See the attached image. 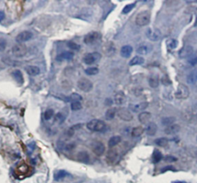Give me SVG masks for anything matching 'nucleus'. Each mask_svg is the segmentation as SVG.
<instances>
[{
	"instance_id": "f257e3e1",
	"label": "nucleus",
	"mask_w": 197,
	"mask_h": 183,
	"mask_svg": "<svg viewBox=\"0 0 197 183\" xmlns=\"http://www.w3.org/2000/svg\"><path fill=\"white\" fill-rule=\"evenodd\" d=\"M150 19H151V12L148 10H145V11L140 12L136 16L135 23L139 26H147L150 22Z\"/></svg>"
},
{
	"instance_id": "f03ea898",
	"label": "nucleus",
	"mask_w": 197,
	"mask_h": 183,
	"mask_svg": "<svg viewBox=\"0 0 197 183\" xmlns=\"http://www.w3.org/2000/svg\"><path fill=\"white\" fill-rule=\"evenodd\" d=\"M86 127L92 132H103L106 128V123L100 119H92L86 125Z\"/></svg>"
},
{
	"instance_id": "7ed1b4c3",
	"label": "nucleus",
	"mask_w": 197,
	"mask_h": 183,
	"mask_svg": "<svg viewBox=\"0 0 197 183\" xmlns=\"http://www.w3.org/2000/svg\"><path fill=\"white\" fill-rule=\"evenodd\" d=\"M12 52L13 56H16V58H22L27 53V47L24 44L18 43L12 47Z\"/></svg>"
},
{
	"instance_id": "20e7f679",
	"label": "nucleus",
	"mask_w": 197,
	"mask_h": 183,
	"mask_svg": "<svg viewBox=\"0 0 197 183\" xmlns=\"http://www.w3.org/2000/svg\"><path fill=\"white\" fill-rule=\"evenodd\" d=\"M77 86L81 91L84 92H89L93 88V84L90 79L86 78H82L77 82Z\"/></svg>"
},
{
	"instance_id": "39448f33",
	"label": "nucleus",
	"mask_w": 197,
	"mask_h": 183,
	"mask_svg": "<svg viewBox=\"0 0 197 183\" xmlns=\"http://www.w3.org/2000/svg\"><path fill=\"white\" fill-rule=\"evenodd\" d=\"M189 96V90L187 86L184 84H179L177 90L176 92L175 96L179 99H186Z\"/></svg>"
},
{
	"instance_id": "423d86ee",
	"label": "nucleus",
	"mask_w": 197,
	"mask_h": 183,
	"mask_svg": "<svg viewBox=\"0 0 197 183\" xmlns=\"http://www.w3.org/2000/svg\"><path fill=\"white\" fill-rule=\"evenodd\" d=\"M100 38H101V35L99 32H91L84 36L83 41L85 44L90 46V45H93L96 42H98L100 39Z\"/></svg>"
},
{
	"instance_id": "0eeeda50",
	"label": "nucleus",
	"mask_w": 197,
	"mask_h": 183,
	"mask_svg": "<svg viewBox=\"0 0 197 183\" xmlns=\"http://www.w3.org/2000/svg\"><path fill=\"white\" fill-rule=\"evenodd\" d=\"M101 59V55L99 52H91L87 53L84 56L83 62L86 65H92L95 62H97Z\"/></svg>"
},
{
	"instance_id": "6e6552de",
	"label": "nucleus",
	"mask_w": 197,
	"mask_h": 183,
	"mask_svg": "<svg viewBox=\"0 0 197 183\" xmlns=\"http://www.w3.org/2000/svg\"><path fill=\"white\" fill-rule=\"evenodd\" d=\"M145 35H146V37H147L149 40L154 41V42H156V41L160 39L162 36L161 32H160L158 29H153V28L147 29L146 31H145Z\"/></svg>"
},
{
	"instance_id": "1a4fd4ad",
	"label": "nucleus",
	"mask_w": 197,
	"mask_h": 183,
	"mask_svg": "<svg viewBox=\"0 0 197 183\" xmlns=\"http://www.w3.org/2000/svg\"><path fill=\"white\" fill-rule=\"evenodd\" d=\"M117 115L119 118L125 122H130L133 119V116L130 112V110H128L125 108H120L117 109Z\"/></svg>"
},
{
	"instance_id": "9d476101",
	"label": "nucleus",
	"mask_w": 197,
	"mask_h": 183,
	"mask_svg": "<svg viewBox=\"0 0 197 183\" xmlns=\"http://www.w3.org/2000/svg\"><path fill=\"white\" fill-rule=\"evenodd\" d=\"M153 46L149 42H143L138 46L136 52L140 55H147L152 52Z\"/></svg>"
},
{
	"instance_id": "9b49d317",
	"label": "nucleus",
	"mask_w": 197,
	"mask_h": 183,
	"mask_svg": "<svg viewBox=\"0 0 197 183\" xmlns=\"http://www.w3.org/2000/svg\"><path fill=\"white\" fill-rule=\"evenodd\" d=\"M32 33L29 31H22L16 36V41L18 43H22V42H27L32 38Z\"/></svg>"
},
{
	"instance_id": "f8f14e48",
	"label": "nucleus",
	"mask_w": 197,
	"mask_h": 183,
	"mask_svg": "<svg viewBox=\"0 0 197 183\" xmlns=\"http://www.w3.org/2000/svg\"><path fill=\"white\" fill-rule=\"evenodd\" d=\"M92 152L96 155L101 156L105 152L106 147H105L104 144L102 142H95L92 145Z\"/></svg>"
},
{
	"instance_id": "ddd939ff",
	"label": "nucleus",
	"mask_w": 197,
	"mask_h": 183,
	"mask_svg": "<svg viewBox=\"0 0 197 183\" xmlns=\"http://www.w3.org/2000/svg\"><path fill=\"white\" fill-rule=\"evenodd\" d=\"M102 52L106 56H112L115 52V47L113 42H107L104 44L102 47Z\"/></svg>"
},
{
	"instance_id": "4468645a",
	"label": "nucleus",
	"mask_w": 197,
	"mask_h": 183,
	"mask_svg": "<svg viewBox=\"0 0 197 183\" xmlns=\"http://www.w3.org/2000/svg\"><path fill=\"white\" fill-rule=\"evenodd\" d=\"M148 102H140L139 104H130L129 108L131 111L133 112H139L145 109L148 107Z\"/></svg>"
},
{
	"instance_id": "2eb2a0df",
	"label": "nucleus",
	"mask_w": 197,
	"mask_h": 183,
	"mask_svg": "<svg viewBox=\"0 0 197 183\" xmlns=\"http://www.w3.org/2000/svg\"><path fill=\"white\" fill-rule=\"evenodd\" d=\"M194 52L193 51V46H186L185 47H183L179 52V56L181 59L189 58V56H191L192 54Z\"/></svg>"
},
{
	"instance_id": "dca6fc26",
	"label": "nucleus",
	"mask_w": 197,
	"mask_h": 183,
	"mask_svg": "<svg viewBox=\"0 0 197 183\" xmlns=\"http://www.w3.org/2000/svg\"><path fill=\"white\" fill-rule=\"evenodd\" d=\"M76 159L78 161L82 163H89L90 161V156L87 152L86 151H80L76 155Z\"/></svg>"
},
{
	"instance_id": "f3484780",
	"label": "nucleus",
	"mask_w": 197,
	"mask_h": 183,
	"mask_svg": "<svg viewBox=\"0 0 197 183\" xmlns=\"http://www.w3.org/2000/svg\"><path fill=\"white\" fill-rule=\"evenodd\" d=\"M74 57V53L72 52H69V51H65V52H62L58 55L57 57H56V59L57 61H64V60H71Z\"/></svg>"
},
{
	"instance_id": "a211bd4d",
	"label": "nucleus",
	"mask_w": 197,
	"mask_h": 183,
	"mask_svg": "<svg viewBox=\"0 0 197 183\" xmlns=\"http://www.w3.org/2000/svg\"><path fill=\"white\" fill-rule=\"evenodd\" d=\"M11 76L12 78L16 80V82H18L20 85H22L24 82V79H23V75H22V72L19 69H15L13 70L11 73Z\"/></svg>"
},
{
	"instance_id": "6ab92c4d",
	"label": "nucleus",
	"mask_w": 197,
	"mask_h": 183,
	"mask_svg": "<svg viewBox=\"0 0 197 183\" xmlns=\"http://www.w3.org/2000/svg\"><path fill=\"white\" fill-rule=\"evenodd\" d=\"M157 125L155 123V122H150L149 123L147 124L146 125V128H145V132H146V134L149 136H153V135H155L156 132H157Z\"/></svg>"
},
{
	"instance_id": "aec40b11",
	"label": "nucleus",
	"mask_w": 197,
	"mask_h": 183,
	"mask_svg": "<svg viewBox=\"0 0 197 183\" xmlns=\"http://www.w3.org/2000/svg\"><path fill=\"white\" fill-rule=\"evenodd\" d=\"M133 51V49L131 46L126 45V46H122L120 50V55H121L123 58H129L131 56L132 52Z\"/></svg>"
},
{
	"instance_id": "412c9836",
	"label": "nucleus",
	"mask_w": 197,
	"mask_h": 183,
	"mask_svg": "<svg viewBox=\"0 0 197 183\" xmlns=\"http://www.w3.org/2000/svg\"><path fill=\"white\" fill-rule=\"evenodd\" d=\"M179 130H180V126L179 125L173 124V125H169V126H167V127L165 128L164 132L167 135H174V134L178 133Z\"/></svg>"
},
{
	"instance_id": "4be33fe9",
	"label": "nucleus",
	"mask_w": 197,
	"mask_h": 183,
	"mask_svg": "<svg viewBox=\"0 0 197 183\" xmlns=\"http://www.w3.org/2000/svg\"><path fill=\"white\" fill-rule=\"evenodd\" d=\"M114 100H115V104L120 106V105H122L126 102V97H125V95L122 92H119L115 95Z\"/></svg>"
},
{
	"instance_id": "5701e85b",
	"label": "nucleus",
	"mask_w": 197,
	"mask_h": 183,
	"mask_svg": "<svg viewBox=\"0 0 197 183\" xmlns=\"http://www.w3.org/2000/svg\"><path fill=\"white\" fill-rule=\"evenodd\" d=\"M151 113L147 112H143L139 115V120L141 123L143 124H148L150 122L151 119Z\"/></svg>"
},
{
	"instance_id": "b1692460",
	"label": "nucleus",
	"mask_w": 197,
	"mask_h": 183,
	"mask_svg": "<svg viewBox=\"0 0 197 183\" xmlns=\"http://www.w3.org/2000/svg\"><path fill=\"white\" fill-rule=\"evenodd\" d=\"M186 82L188 84H195L197 82V68L194 69L188 75Z\"/></svg>"
},
{
	"instance_id": "393cba45",
	"label": "nucleus",
	"mask_w": 197,
	"mask_h": 183,
	"mask_svg": "<svg viewBox=\"0 0 197 183\" xmlns=\"http://www.w3.org/2000/svg\"><path fill=\"white\" fill-rule=\"evenodd\" d=\"M26 71L29 76H36L40 73V69L36 66H28L26 67Z\"/></svg>"
},
{
	"instance_id": "a878e982",
	"label": "nucleus",
	"mask_w": 197,
	"mask_h": 183,
	"mask_svg": "<svg viewBox=\"0 0 197 183\" xmlns=\"http://www.w3.org/2000/svg\"><path fill=\"white\" fill-rule=\"evenodd\" d=\"M149 86L152 88H156L159 86V78L158 75L156 74H153L149 77Z\"/></svg>"
},
{
	"instance_id": "bb28decb",
	"label": "nucleus",
	"mask_w": 197,
	"mask_h": 183,
	"mask_svg": "<svg viewBox=\"0 0 197 183\" xmlns=\"http://www.w3.org/2000/svg\"><path fill=\"white\" fill-rule=\"evenodd\" d=\"M69 175V174L65 170H59V171L56 172L54 174V179L56 181H60L63 179L64 178H66V176Z\"/></svg>"
},
{
	"instance_id": "cd10ccee",
	"label": "nucleus",
	"mask_w": 197,
	"mask_h": 183,
	"mask_svg": "<svg viewBox=\"0 0 197 183\" xmlns=\"http://www.w3.org/2000/svg\"><path fill=\"white\" fill-rule=\"evenodd\" d=\"M122 138L120 137V135H115V136H112L110 139L109 142H108V145H109V147L112 148L114 146H115L116 145L120 143V142H121Z\"/></svg>"
},
{
	"instance_id": "c85d7f7f",
	"label": "nucleus",
	"mask_w": 197,
	"mask_h": 183,
	"mask_svg": "<svg viewBox=\"0 0 197 183\" xmlns=\"http://www.w3.org/2000/svg\"><path fill=\"white\" fill-rule=\"evenodd\" d=\"M117 113V109L115 108H110L106 112L105 117L106 120H112L115 118V115Z\"/></svg>"
},
{
	"instance_id": "c756f323",
	"label": "nucleus",
	"mask_w": 197,
	"mask_h": 183,
	"mask_svg": "<svg viewBox=\"0 0 197 183\" xmlns=\"http://www.w3.org/2000/svg\"><path fill=\"white\" fill-rule=\"evenodd\" d=\"M144 62H145V60L143 57L139 56H136L135 57L132 59L130 61V66H137V65H142V64H143Z\"/></svg>"
},
{
	"instance_id": "7c9ffc66",
	"label": "nucleus",
	"mask_w": 197,
	"mask_h": 183,
	"mask_svg": "<svg viewBox=\"0 0 197 183\" xmlns=\"http://www.w3.org/2000/svg\"><path fill=\"white\" fill-rule=\"evenodd\" d=\"M106 157H107V159L109 161L111 162H113L115 161V159H117L118 157L117 152L114 149L110 150V151L108 152Z\"/></svg>"
},
{
	"instance_id": "2f4dec72",
	"label": "nucleus",
	"mask_w": 197,
	"mask_h": 183,
	"mask_svg": "<svg viewBox=\"0 0 197 183\" xmlns=\"http://www.w3.org/2000/svg\"><path fill=\"white\" fill-rule=\"evenodd\" d=\"M163 159V155L158 149H155L153 153V162L154 163H158Z\"/></svg>"
},
{
	"instance_id": "473e14b6",
	"label": "nucleus",
	"mask_w": 197,
	"mask_h": 183,
	"mask_svg": "<svg viewBox=\"0 0 197 183\" xmlns=\"http://www.w3.org/2000/svg\"><path fill=\"white\" fill-rule=\"evenodd\" d=\"M143 128L141 127V126H138V127H135L134 129H133V130H132V136L133 137H139V136L143 135Z\"/></svg>"
},
{
	"instance_id": "72a5a7b5",
	"label": "nucleus",
	"mask_w": 197,
	"mask_h": 183,
	"mask_svg": "<svg viewBox=\"0 0 197 183\" xmlns=\"http://www.w3.org/2000/svg\"><path fill=\"white\" fill-rule=\"evenodd\" d=\"M176 122L175 117H165L162 119V124L165 126H169V125H173V123Z\"/></svg>"
},
{
	"instance_id": "f704fd0d",
	"label": "nucleus",
	"mask_w": 197,
	"mask_h": 183,
	"mask_svg": "<svg viewBox=\"0 0 197 183\" xmlns=\"http://www.w3.org/2000/svg\"><path fill=\"white\" fill-rule=\"evenodd\" d=\"M166 46L169 49H175L178 46V42L177 40L175 39H169L168 40H166Z\"/></svg>"
},
{
	"instance_id": "c9c22d12",
	"label": "nucleus",
	"mask_w": 197,
	"mask_h": 183,
	"mask_svg": "<svg viewBox=\"0 0 197 183\" xmlns=\"http://www.w3.org/2000/svg\"><path fill=\"white\" fill-rule=\"evenodd\" d=\"M155 143L160 147H165L169 143V140L166 138H159L155 140Z\"/></svg>"
},
{
	"instance_id": "e433bc0d",
	"label": "nucleus",
	"mask_w": 197,
	"mask_h": 183,
	"mask_svg": "<svg viewBox=\"0 0 197 183\" xmlns=\"http://www.w3.org/2000/svg\"><path fill=\"white\" fill-rule=\"evenodd\" d=\"M85 73L87 76H95L99 73V69L97 67H89L85 70Z\"/></svg>"
},
{
	"instance_id": "4c0bfd02",
	"label": "nucleus",
	"mask_w": 197,
	"mask_h": 183,
	"mask_svg": "<svg viewBox=\"0 0 197 183\" xmlns=\"http://www.w3.org/2000/svg\"><path fill=\"white\" fill-rule=\"evenodd\" d=\"M188 62L191 66H196L197 64V51L194 52L191 56L188 58Z\"/></svg>"
},
{
	"instance_id": "58836bf2",
	"label": "nucleus",
	"mask_w": 197,
	"mask_h": 183,
	"mask_svg": "<svg viewBox=\"0 0 197 183\" xmlns=\"http://www.w3.org/2000/svg\"><path fill=\"white\" fill-rule=\"evenodd\" d=\"M70 107H71V109H72V111H78V110H80L82 109V106L80 102L76 101V102H72Z\"/></svg>"
},
{
	"instance_id": "ea45409f",
	"label": "nucleus",
	"mask_w": 197,
	"mask_h": 183,
	"mask_svg": "<svg viewBox=\"0 0 197 183\" xmlns=\"http://www.w3.org/2000/svg\"><path fill=\"white\" fill-rule=\"evenodd\" d=\"M135 7V3H131V4H128L125 6L122 9V13L123 14H127L130 12H131L132 10Z\"/></svg>"
},
{
	"instance_id": "a19ab883",
	"label": "nucleus",
	"mask_w": 197,
	"mask_h": 183,
	"mask_svg": "<svg viewBox=\"0 0 197 183\" xmlns=\"http://www.w3.org/2000/svg\"><path fill=\"white\" fill-rule=\"evenodd\" d=\"M82 99V96L77 93H72L71 96H69V98H68V100H69V101L71 100L72 102H76V101L80 102Z\"/></svg>"
},
{
	"instance_id": "79ce46f5",
	"label": "nucleus",
	"mask_w": 197,
	"mask_h": 183,
	"mask_svg": "<svg viewBox=\"0 0 197 183\" xmlns=\"http://www.w3.org/2000/svg\"><path fill=\"white\" fill-rule=\"evenodd\" d=\"M54 116V111L51 109H47L45 112H44V119L46 120H49L50 119H52V116Z\"/></svg>"
},
{
	"instance_id": "37998d69",
	"label": "nucleus",
	"mask_w": 197,
	"mask_h": 183,
	"mask_svg": "<svg viewBox=\"0 0 197 183\" xmlns=\"http://www.w3.org/2000/svg\"><path fill=\"white\" fill-rule=\"evenodd\" d=\"M67 46L68 47H69L71 49L76 50V51H78V50H80V46L79 44L76 43V42H72V41H69V42H67Z\"/></svg>"
},
{
	"instance_id": "c03bdc74",
	"label": "nucleus",
	"mask_w": 197,
	"mask_h": 183,
	"mask_svg": "<svg viewBox=\"0 0 197 183\" xmlns=\"http://www.w3.org/2000/svg\"><path fill=\"white\" fill-rule=\"evenodd\" d=\"M28 166L26 164H22L20 165L18 168H17V171L21 174H26L28 172Z\"/></svg>"
},
{
	"instance_id": "a18cd8bd",
	"label": "nucleus",
	"mask_w": 197,
	"mask_h": 183,
	"mask_svg": "<svg viewBox=\"0 0 197 183\" xmlns=\"http://www.w3.org/2000/svg\"><path fill=\"white\" fill-rule=\"evenodd\" d=\"M161 82L163 84L164 86H169V85L172 84L171 80H170V79L167 76H163L162 77Z\"/></svg>"
},
{
	"instance_id": "49530a36",
	"label": "nucleus",
	"mask_w": 197,
	"mask_h": 183,
	"mask_svg": "<svg viewBox=\"0 0 197 183\" xmlns=\"http://www.w3.org/2000/svg\"><path fill=\"white\" fill-rule=\"evenodd\" d=\"M64 120H65V116L62 113H57L55 116V121L59 123H62Z\"/></svg>"
},
{
	"instance_id": "de8ad7c7",
	"label": "nucleus",
	"mask_w": 197,
	"mask_h": 183,
	"mask_svg": "<svg viewBox=\"0 0 197 183\" xmlns=\"http://www.w3.org/2000/svg\"><path fill=\"white\" fill-rule=\"evenodd\" d=\"M6 47V41L3 39H0V52H3Z\"/></svg>"
},
{
	"instance_id": "09e8293b",
	"label": "nucleus",
	"mask_w": 197,
	"mask_h": 183,
	"mask_svg": "<svg viewBox=\"0 0 197 183\" xmlns=\"http://www.w3.org/2000/svg\"><path fill=\"white\" fill-rule=\"evenodd\" d=\"M165 161L167 162H173L177 161V159L172 155H167L165 157Z\"/></svg>"
},
{
	"instance_id": "8fccbe9b",
	"label": "nucleus",
	"mask_w": 197,
	"mask_h": 183,
	"mask_svg": "<svg viewBox=\"0 0 197 183\" xmlns=\"http://www.w3.org/2000/svg\"><path fill=\"white\" fill-rule=\"evenodd\" d=\"M174 171L175 170V169H174V167H173L172 165H168V166H166V167L163 168V169H162V171L161 172L162 173H164V172H165L167 171Z\"/></svg>"
},
{
	"instance_id": "3c124183",
	"label": "nucleus",
	"mask_w": 197,
	"mask_h": 183,
	"mask_svg": "<svg viewBox=\"0 0 197 183\" xmlns=\"http://www.w3.org/2000/svg\"><path fill=\"white\" fill-rule=\"evenodd\" d=\"M75 148V144L73 143H69L66 145L65 146V149L67 150V151H70V150H72Z\"/></svg>"
},
{
	"instance_id": "603ef678",
	"label": "nucleus",
	"mask_w": 197,
	"mask_h": 183,
	"mask_svg": "<svg viewBox=\"0 0 197 183\" xmlns=\"http://www.w3.org/2000/svg\"><path fill=\"white\" fill-rule=\"evenodd\" d=\"M5 19V12L3 11H0V22Z\"/></svg>"
},
{
	"instance_id": "864d4df0",
	"label": "nucleus",
	"mask_w": 197,
	"mask_h": 183,
	"mask_svg": "<svg viewBox=\"0 0 197 183\" xmlns=\"http://www.w3.org/2000/svg\"><path fill=\"white\" fill-rule=\"evenodd\" d=\"M175 183H183V182H175Z\"/></svg>"
},
{
	"instance_id": "5fc2aeb1",
	"label": "nucleus",
	"mask_w": 197,
	"mask_h": 183,
	"mask_svg": "<svg viewBox=\"0 0 197 183\" xmlns=\"http://www.w3.org/2000/svg\"><path fill=\"white\" fill-rule=\"evenodd\" d=\"M196 141H197V136H196Z\"/></svg>"
},
{
	"instance_id": "6e6d98bb",
	"label": "nucleus",
	"mask_w": 197,
	"mask_h": 183,
	"mask_svg": "<svg viewBox=\"0 0 197 183\" xmlns=\"http://www.w3.org/2000/svg\"><path fill=\"white\" fill-rule=\"evenodd\" d=\"M196 155H197V151H196Z\"/></svg>"
}]
</instances>
